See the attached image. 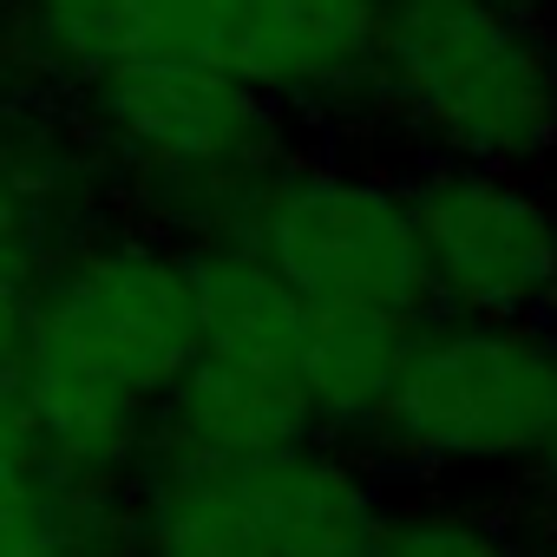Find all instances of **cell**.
I'll return each mask as SVG.
<instances>
[{
  "label": "cell",
  "mask_w": 557,
  "mask_h": 557,
  "mask_svg": "<svg viewBox=\"0 0 557 557\" xmlns=\"http://www.w3.org/2000/svg\"><path fill=\"white\" fill-rule=\"evenodd\" d=\"M190 348V249L132 216L73 230L21 275V420L34 453L66 479L132 485Z\"/></svg>",
  "instance_id": "obj_1"
},
{
  "label": "cell",
  "mask_w": 557,
  "mask_h": 557,
  "mask_svg": "<svg viewBox=\"0 0 557 557\" xmlns=\"http://www.w3.org/2000/svg\"><path fill=\"white\" fill-rule=\"evenodd\" d=\"M53 112L92 151L112 216H132L184 249L223 243L296 145V125L269 99L197 66L106 73Z\"/></svg>",
  "instance_id": "obj_4"
},
{
  "label": "cell",
  "mask_w": 557,
  "mask_h": 557,
  "mask_svg": "<svg viewBox=\"0 0 557 557\" xmlns=\"http://www.w3.org/2000/svg\"><path fill=\"white\" fill-rule=\"evenodd\" d=\"M407 197L433 309L557 322V190L537 171L413 164Z\"/></svg>",
  "instance_id": "obj_9"
},
{
  "label": "cell",
  "mask_w": 557,
  "mask_h": 557,
  "mask_svg": "<svg viewBox=\"0 0 557 557\" xmlns=\"http://www.w3.org/2000/svg\"><path fill=\"white\" fill-rule=\"evenodd\" d=\"M223 243H243L309 315L420 322L433 309L407 171L368 158H335L296 138Z\"/></svg>",
  "instance_id": "obj_7"
},
{
  "label": "cell",
  "mask_w": 557,
  "mask_h": 557,
  "mask_svg": "<svg viewBox=\"0 0 557 557\" xmlns=\"http://www.w3.org/2000/svg\"><path fill=\"white\" fill-rule=\"evenodd\" d=\"M99 216H112V197L79 132L47 106L0 92V283H21Z\"/></svg>",
  "instance_id": "obj_10"
},
{
  "label": "cell",
  "mask_w": 557,
  "mask_h": 557,
  "mask_svg": "<svg viewBox=\"0 0 557 557\" xmlns=\"http://www.w3.org/2000/svg\"><path fill=\"white\" fill-rule=\"evenodd\" d=\"M190 275H197V348L158 407L151 453L249 459L322 433L302 381V348L315 315L243 243H197Z\"/></svg>",
  "instance_id": "obj_8"
},
{
  "label": "cell",
  "mask_w": 557,
  "mask_h": 557,
  "mask_svg": "<svg viewBox=\"0 0 557 557\" xmlns=\"http://www.w3.org/2000/svg\"><path fill=\"white\" fill-rule=\"evenodd\" d=\"M413 322L400 315H315L309 322V348H302V381H309V407L315 426L335 440H368L400 355H407Z\"/></svg>",
  "instance_id": "obj_11"
},
{
  "label": "cell",
  "mask_w": 557,
  "mask_h": 557,
  "mask_svg": "<svg viewBox=\"0 0 557 557\" xmlns=\"http://www.w3.org/2000/svg\"><path fill=\"white\" fill-rule=\"evenodd\" d=\"M381 0H0V92L66 106L132 66H197L289 125L361 119Z\"/></svg>",
  "instance_id": "obj_2"
},
{
  "label": "cell",
  "mask_w": 557,
  "mask_h": 557,
  "mask_svg": "<svg viewBox=\"0 0 557 557\" xmlns=\"http://www.w3.org/2000/svg\"><path fill=\"white\" fill-rule=\"evenodd\" d=\"M132 557H368L394 492L335 433L249 459L151 453L132 485Z\"/></svg>",
  "instance_id": "obj_6"
},
{
  "label": "cell",
  "mask_w": 557,
  "mask_h": 557,
  "mask_svg": "<svg viewBox=\"0 0 557 557\" xmlns=\"http://www.w3.org/2000/svg\"><path fill=\"white\" fill-rule=\"evenodd\" d=\"M557 440V322L426 309L361 440L387 479H531Z\"/></svg>",
  "instance_id": "obj_5"
},
{
  "label": "cell",
  "mask_w": 557,
  "mask_h": 557,
  "mask_svg": "<svg viewBox=\"0 0 557 557\" xmlns=\"http://www.w3.org/2000/svg\"><path fill=\"white\" fill-rule=\"evenodd\" d=\"M361 119H381L420 164L544 171L557 158V8L381 0Z\"/></svg>",
  "instance_id": "obj_3"
},
{
  "label": "cell",
  "mask_w": 557,
  "mask_h": 557,
  "mask_svg": "<svg viewBox=\"0 0 557 557\" xmlns=\"http://www.w3.org/2000/svg\"><path fill=\"white\" fill-rule=\"evenodd\" d=\"M368 557H557V531L531 505H492L446 485L394 498Z\"/></svg>",
  "instance_id": "obj_12"
},
{
  "label": "cell",
  "mask_w": 557,
  "mask_h": 557,
  "mask_svg": "<svg viewBox=\"0 0 557 557\" xmlns=\"http://www.w3.org/2000/svg\"><path fill=\"white\" fill-rule=\"evenodd\" d=\"M60 557H86V550H60Z\"/></svg>",
  "instance_id": "obj_13"
}]
</instances>
